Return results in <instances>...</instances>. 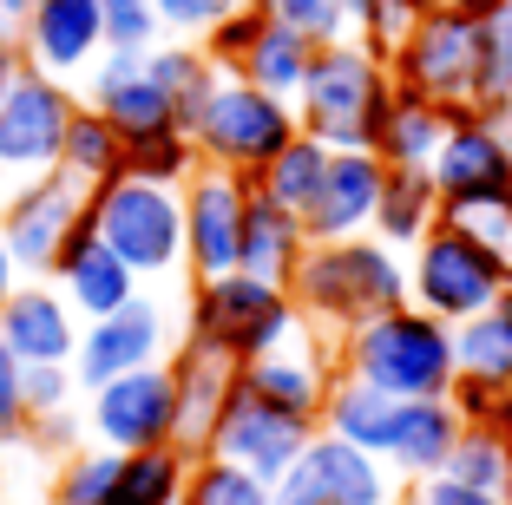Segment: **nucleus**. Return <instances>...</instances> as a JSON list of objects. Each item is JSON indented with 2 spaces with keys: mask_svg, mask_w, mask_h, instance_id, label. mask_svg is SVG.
Wrapping results in <instances>:
<instances>
[{
  "mask_svg": "<svg viewBox=\"0 0 512 505\" xmlns=\"http://www.w3.org/2000/svg\"><path fill=\"white\" fill-rule=\"evenodd\" d=\"M151 361H171V315L138 289L125 309L112 315H92L79 328V355H73V374H79V394L112 374H132V368H151Z\"/></svg>",
  "mask_w": 512,
  "mask_h": 505,
  "instance_id": "obj_15",
  "label": "nucleus"
},
{
  "mask_svg": "<svg viewBox=\"0 0 512 505\" xmlns=\"http://www.w3.org/2000/svg\"><path fill=\"white\" fill-rule=\"evenodd\" d=\"M270 505H329V499H322V486L309 479V466L296 460L283 479H270Z\"/></svg>",
  "mask_w": 512,
  "mask_h": 505,
  "instance_id": "obj_50",
  "label": "nucleus"
},
{
  "mask_svg": "<svg viewBox=\"0 0 512 505\" xmlns=\"http://www.w3.org/2000/svg\"><path fill=\"white\" fill-rule=\"evenodd\" d=\"M27 283V276H20V263H14V250H7V237H0V309H7V296H14V289Z\"/></svg>",
  "mask_w": 512,
  "mask_h": 505,
  "instance_id": "obj_52",
  "label": "nucleus"
},
{
  "mask_svg": "<svg viewBox=\"0 0 512 505\" xmlns=\"http://www.w3.org/2000/svg\"><path fill=\"white\" fill-rule=\"evenodd\" d=\"M237 374H243V387L263 394V401H276V407H289V414H302V420H316V427H322L329 387L342 381V348H335V335H322V328L302 322L283 348L243 361Z\"/></svg>",
  "mask_w": 512,
  "mask_h": 505,
  "instance_id": "obj_16",
  "label": "nucleus"
},
{
  "mask_svg": "<svg viewBox=\"0 0 512 505\" xmlns=\"http://www.w3.org/2000/svg\"><path fill=\"white\" fill-rule=\"evenodd\" d=\"M243 0H158V14H165V33L178 40H204L224 14H237Z\"/></svg>",
  "mask_w": 512,
  "mask_h": 505,
  "instance_id": "obj_47",
  "label": "nucleus"
},
{
  "mask_svg": "<svg viewBox=\"0 0 512 505\" xmlns=\"http://www.w3.org/2000/svg\"><path fill=\"white\" fill-rule=\"evenodd\" d=\"M335 348H342V374L381 387L394 401H434V394H453V381H460V368H453V322L427 315L421 302L368 315Z\"/></svg>",
  "mask_w": 512,
  "mask_h": 505,
  "instance_id": "obj_2",
  "label": "nucleus"
},
{
  "mask_svg": "<svg viewBox=\"0 0 512 505\" xmlns=\"http://www.w3.org/2000/svg\"><path fill=\"white\" fill-rule=\"evenodd\" d=\"M60 171H66V178H79L86 191H99L106 178H119V171H125V138H119V125H112L106 112H99V105L79 99L73 125H66Z\"/></svg>",
  "mask_w": 512,
  "mask_h": 505,
  "instance_id": "obj_32",
  "label": "nucleus"
},
{
  "mask_svg": "<svg viewBox=\"0 0 512 505\" xmlns=\"http://www.w3.org/2000/svg\"><path fill=\"white\" fill-rule=\"evenodd\" d=\"M506 460H512V433H506V427H493V420H467L440 473L460 479V486L499 492V479H506Z\"/></svg>",
  "mask_w": 512,
  "mask_h": 505,
  "instance_id": "obj_36",
  "label": "nucleus"
},
{
  "mask_svg": "<svg viewBox=\"0 0 512 505\" xmlns=\"http://www.w3.org/2000/svg\"><path fill=\"white\" fill-rule=\"evenodd\" d=\"M453 112L434 99H414V92H394L388 112H381V132H375V151L381 164H394V171H427L440 151V138H447Z\"/></svg>",
  "mask_w": 512,
  "mask_h": 505,
  "instance_id": "obj_28",
  "label": "nucleus"
},
{
  "mask_svg": "<svg viewBox=\"0 0 512 505\" xmlns=\"http://www.w3.org/2000/svg\"><path fill=\"white\" fill-rule=\"evenodd\" d=\"M145 60H151V73H158V86L171 92L184 132H191V119L204 112V99H211V86L224 79V66L204 53V40H178V33H171V40H158Z\"/></svg>",
  "mask_w": 512,
  "mask_h": 505,
  "instance_id": "obj_31",
  "label": "nucleus"
},
{
  "mask_svg": "<svg viewBox=\"0 0 512 505\" xmlns=\"http://www.w3.org/2000/svg\"><path fill=\"white\" fill-rule=\"evenodd\" d=\"M394 420H401V401L381 394V387H368V381H355V374H342V381L329 387V407H322V427L355 440L362 453H381V460H388Z\"/></svg>",
  "mask_w": 512,
  "mask_h": 505,
  "instance_id": "obj_29",
  "label": "nucleus"
},
{
  "mask_svg": "<svg viewBox=\"0 0 512 505\" xmlns=\"http://www.w3.org/2000/svg\"><path fill=\"white\" fill-rule=\"evenodd\" d=\"M329 158H335V151L322 145V138L296 132V138H289V145L276 151L270 164H263V171H256L250 184H256V191H263V197H276V204H283V210H296V217H302V210L316 204L322 178H329Z\"/></svg>",
  "mask_w": 512,
  "mask_h": 505,
  "instance_id": "obj_33",
  "label": "nucleus"
},
{
  "mask_svg": "<svg viewBox=\"0 0 512 505\" xmlns=\"http://www.w3.org/2000/svg\"><path fill=\"white\" fill-rule=\"evenodd\" d=\"M309 433H316V420H302V414H289V407L263 401V394H256V387H243V374H237V387H230L224 414H217L211 453H224V460L250 466L256 479H283L289 466L302 460Z\"/></svg>",
  "mask_w": 512,
  "mask_h": 505,
  "instance_id": "obj_14",
  "label": "nucleus"
},
{
  "mask_svg": "<svg viewBox=\"0 0 512 505\" xmlns=\"http://www.w3.org/2000/svg\"><path fill=\"white\" fill-rule=\"evenodd\" d=\"M184 479H191V453L178 446L119 453V479H112L106 505H184Z\"/></svg>",
  "mask_w": 512,
  "mask_h": 505,
  "instance_id": "obj_34",
  "label": "nucleus"
},
{
  "mask_svg": "<svg viewBox=\"0 0 512 505\" xmlns=\"http://www.w3.org/2000/svg\"><path fill=\"white\" fill-rule=\"evenodd\" d=\"M434 191L440 210H460V204H512V132L506 119L493 112H453L447 138L434 151Z\"/></svg>",
  "mask_w": 512,
  "mask_h": 505,
  "instance_id": "obj_12",
  "label": "nucleus"
},
{
  "mask_svg": "<svg viewBox=\"0 0 512 505\" xmlns=\"http://www.w3.org/2000/svg\"><path fill=\"white\" fill-rule=\"evenodd\" d=\"M197 145L184 125H171V132H151V138H125V171H138V178H158V184H184L197 171Z\"/></svg>",
  "mask_w": 512,
  "mask_h": 505,
  "instance_id": "obj_41",
  "label": "nucleus"
},
{
  "mask_svg": "<svg viewBox=\"0 0 512 505\" xmlns=\"http://www.w3.org/2000/svg\"><path fill=\"white\" fill-rule=\"evenodd\" d=\"M394 505H506V499L480 492V486H460L447 473H427V479H401V499Z\"/></svg>",
  "mask_w": 512,
  "mask_h": 505,
  "instance_id": "obj_46",
  "label": "nucleus"
},
{
  "mask_svg": "<svg viewBox=\"0 0 512 505\" xmlns=\"http://www.w3.org/2000/svg\"><path fill=\"white\" fill-rule=\"evenodd\" d=\"M388 99H394L388 53H375L362 33H348V40L316 46L309 79L296 92V125L309 138H322L329 151H355V145H375Z\"/></svg>",
  "mask_w": 512,
  "mask_h": 505,
  "instance_id": "obj_3",
  "label": "nucleus"
},
{
  "mask_svg": "<svg viewBox=\"0 0 512 505\" xmlns=\"http://www.w3.org/2000/svg\"><path fill=\"white\" fill-rule=\"evenodd\" d=\"M27 433L46 446V453H60V460H66L73 446H86V414H79V401H73V407H60V414H33Z\"/></svg>",
  "mask_w": 512,
  "mask_h": 505,
  "instance_id": "obj_49",
  "label": "nucleus"
},
{
  "mask_svg": "<svg viewBox=\"0 0 512 505\" xmlns=\"http://www.w3.org/2000/svg\"><path fill=\"white\" fill-rule=\"evenodd\" d=\"M79 328H86V315L60 296L53 276H27V283L7 296V309H0V342L14 348L27 368L33 361H73Z\"/></svg>",
  "mask_w": 512,
  "mask_h": 505,
  "instance_id": "obj_22",
  "label": "nucleus"
},
{
  "mask_svg": "<svg viewBox=\"0 0 512 505\" xmlns=\"http://www.w3.org/2000/svg\"><path fill=\"white\" fill-rule=\"evenodd\" d=\"M27 20H33V0H0V46H14V53H20Z\"/></svg>",
  "mask_w": 512,
  "mask_h": 505,
  "instance_id": "obj_51",
  "label": "nucleus"
},
{
  "mask_svg": "<svg viewBox=\"0 0 512 505\" xmlns=\"http://www.w3.org/2000/svg\"><path fill=\"white\" fill-rule=\"evenodd\" d=\"M506 283H512V269L447 217L407 250V302H421L440 322H467V315L493 309L506 296Z\"/></svg>",
  "mask_w": 512,
  "mask_h": 505,
  "instance_id": "obj_7",
  "label": "nucleus"
},
{
  "mask_svg": "<svg viewBox=\"0 0 512 505\" xmlns=\"http://www.w3.org/2000/svg\"><path fill=\"white\" fill-rule=\"evenodd\" d=\"M427 7H473V0H427Z\"/></svg>",
  "mask_w": 512,
  "mask_h": 505,
  "instance_id": "obj_55",
  "label": "nucleus"
},
{
  "mask_svg": "<svg viewBox=\"0 0 512 505\" xmlns=\"http://www.w3.org/2000/svg\"><path fill=\"white\" fill-rule=\"evenodd\" d=\"M289 296H296L302 322L342 342L355 322L407 302V250L381 243L375 230L335 237V243H309L296 276H289Z\"/></svg>",
  "mask_w": 512,
  "mask_h": 505,
  "instance_id": "obj_1",
  "label": "nucleus"
},
{
  "mask_svg": "<svg viewBox=\"0 0 512 505\" xmlns=\"http://www.w3.org/2000/svg\"><path fill=\"white\" fill-rule=\"evenodd\" d=\"M256 7L289 20V27L309 33L316 46L348 40V33H362V20H368V0H256Z\"/></svg>",
  "mask_w": 512,
  "mask_h": 505,
  "instance_id": "obj_40",
  "label": "nucleus"
},
{
  "mask_svg": "<svg viewBox=\"0 0 512 505\" xmlns=\"http://www.w3.org/2000/svg\"><path fill=\"white\" fill-rule=\"evenodd\" d=\"M53 283H60V296L73 302L79 315H112V309H125V302L145 289V276H138L132 263H125L119 250H112L92 223H79L73 230V243L60 250V263H53Z\"/></svg>",
  "mask_w": 512,
  "mask_h": 505,
  "instance_id": "obj_23",
  "label": "nucleus"
},
{
  "mask_svg": "<svg viewBox=\"0 0 512 505\" xmlns=\"http://www.w3.org/2000/svg\"><path fill=\"white\" fill-rule=\"evenodd\" d=\"M53 473L60 453H46L33 433L0 446V505H53Z\"/></svg>",
  "mask_w": 512,
  "mask_h": 505,
  "instance_id": "obj_37",
  "label": "nucleus"
},
{
  "mask_svg": "<svg viewBox=\"0 0 512 505\" xmlns=\"http://www.w3.org/2000/svg\"><path fill=\"white\" fill-rule=\"evenodd\" d=\"M112 479H119V453L86 440V446H73L60 460V473H53V505H106Z\"/></svg>",
  "mask_w": 512,
  "mask_h": 505,
  "instance_id": "obj_39",
  "label": "nucleus"
},
{
  "mask_svg": "<svg viewBox=\"0 0 512 505\" xmlns=\"http://www.w3.org/2000/svg\"><path fill=\"white\" fill-rule=\"evenodd\" d=\"M20 66H27V60H20L14 46H0V105H7V92H14V79H20Z\"/></svg>",
  "mask_w": 512,
  "mask_h": 505,
  "instance_id": "obj_53",
  "label": "nucleus"
},
{
  "mask_svg": "<svg viewBox=\"0 0 512 505\" xmlns=\"http://www.w3.org/2000/svg\"><path fill=\"white\" fill-rule=\"evenodd\" d=\"M302 328V309L289 296V283H263L250 269H224V276H204L191 289V315H184V335L224 348L230 361H256L283 348L289 335Z\"/></svg>",
  "mask_w": 512,
  "mask_h": 505,
  "instance_id": "obj_5",
  "label": "nucleus"
},
{
  "mask_svg": "<svg viewBox=\"0 0 512 505\" xmlns=\"http://www.w3.org/2000/svg\"><path fill=\"white\" fill-rule=\"evenodd\" d=\"M440 217L460 223L473 243H486V250L512 269V204H460V210H440Z\"/></svg>",
  "mask_w": 512,
  "mask_h": 505,
  "instance_id": "obj_43",
  "label": "nucleus"
},
{
  "mask_svg": "<svg viewBox=\"0 0 512 505\" xmlns=\"http://www.w3.org/2000/svg\"><path fill=\"white\" fill-rule=\"evenodd\" d=\"M27 420H33L27 414V361L0 342V446L20 440V433H27Z\"/></svg>",
  "mask_w": 512,
  "mask_h": 505,
  "instance_id": "obj_45",
  "label": "nucleus"
},
{
  "mask_svg": "<svg viewBox=\"0 0 512 505\" xmlns=\"http://www.w3.org/2000/svg\"><path fill=\"white\" fill-rule=\"evenodd\" d=\"M99 27L112 53H151L158 40H171L158 0H99Z\"/></svg>",
  "mask_w": 512,
  "mask_h": 505,
  "instance_id": "obj_42",
  "label": "nucleus"
},
{
  "mask_svg": "<svg viewBox=\"0 0 512 505\" xmlns=\"http://www.w3.org/2000/svg\"><path fill=\"white\" fill-rule=\"evenodd\" d=\"M473 53H480V20L473 7H427L401 40L388 46V73L394 92L434 99L447 112L473 105Z\"/></svg>",
  "mask_w": 512,
  "mask_h": 505,
  "instance_id": "obj_8",
  "label": "nucleus"
},
{
  "mask_svg": "<svg viewBox=\"0 0 512 505\" xmlns=\"http://www.w3.org/2000/svg\"><path fill=\"white\" fill-rule=\"evenodd\" d=\"M243 217H250V178L224 164H197L184 178V269L191 283L237 269Z\"/></svg>",
  "mask_w": 512,
  "mask_h": 505,
  "instance_id": "obj_13",
  "label": "nucleus"
},
{
  "mask_svg": "<svg viewBox=\"0 0 512 505\" xmlns=\"http://www.w3.org/2000/svg\"><path fill=\"white\" fill-rule=\"evenodd\" d=\"M86 223L145 283H165V276L184 269V184H158V178H138V171H119V178H106L92 191Z\"/></svg>",
  "mask_w": 512,
  "mask_h": 505,
  "instance_id": "obj_4",
  "label": "nucleus"
},
{
  "mask_svg": "<svg viewBox=\"0 0 512 505\" xmlns=\"http://www.w3.org/2000/svg\"><path fill=\"white\" fill-rule=\"evenodd\" d=\"M296 105L276 99V92L250 86L243 73H224L211 86V99H204V112L191 119V145L204 164H224V171H243V178H256L263 164L276 158V151L296 138Z\"/></svg>",
  "mask_w": 512,
  "mask_h": 505,
  "instance_id": "obj_6",
  "label": "nucleus"
},
{
  "mask_svg": "<svg viewBox=\"0 0 512 505\" xmlns=\"http://www.w3.org/2000/svg\"><path fill=\"white\" fill-rule=\"evenodd\" d=\"M106 53V27H99V0H33L20 60L33 73L53 79H86L92 60Z\"/></svg>",
  "mask_w": 512,
  "mask_h": 505,
  "instance_id": "obj_21",
  "label": "nucleus"
},
{
  "mask_svg": "<svg viewBox=\"0 0 512 505\" xmlns=\"http://www.w3.org/2000/svg\"><path fill=\"white\" fill-rule=\"evenodd\" d=\"M434 223H440L434 171H394L388 164V184H381V204H375V237L394 243V250H414Z\"/></svg>",
  "mask_w": 512,
  "mask_h": 505,
  "instance_id": "obj_30",
  "label": "nucleus"
},
{
  "mask_svg": "<svg viewBox=\"0 0 512 505\" xmlns=\"http://www.w3.org/2000/svg\"><path fill=\"white\" fill-rule=\"evenodd\" d=\"M79 99L99 105L112 125H119V138H151V132H171L178 119V105H171V92L158 86V73H151L145 53H99L92 60V73L79 79Z\"/></svg>",
  "mask_w": 512,
  "mask_h": 505,
  "instance_id": "obj_18",
  "label": "nucleus"
},
{
  "mask_svg": "<svg viewBox=\"0 0 512 505\" xmlns=\"http://www.w3.org/2000/svg\"><path fill=\"white\" fill-rule=\"evenodd\" d=\"M171 381H178V433H171V446L197 460V453H211L217 414H224L230 387H237V361H230L224 348L184 335V342L171 348Z\"/></svg>",
  "mask_w": 512,
  "mask_h": 505,
  "instance_id": "obj_20",
  "label": "nucleus"
},
{
  "mask_svg": "<svg viewBox=\"0 0 512 505\" xmlns=\"http://www.w3.org/2000/svg\"><path fill=\"white\" fill-rule=\"evenodd\" d=\"M73 112H79L73 79H53V73L20 66L14 92H7V105H0V191H14V184L40 178V171H60Z\"/></svg>",
  "mask_w": 512,
  "mask_h": 505,
  "instance_id": "obj_9",
  "label": "nucleus"
},
{
  "mask_svg": "<svg viewBox=\"0 0 512 505\" xmlns=\"http://www.w3.org/2000/svg\"><path fill=\"white\" fill-rule=\"evenodd\" d=\"M309 250V230H302L296 210H283L276 197H263L250 184V217H243V250H237V269L263 276V283H289Z\"/></svg>",
  "mask_w": 512,
  "mask_h": 505,
  "instance_id": "obj_26",
  "label": "nucleus"
},
{
  "mask_svg": "<svg viewBox=\"0 0 512 505\" xmlns=\"http://www.w3.org/2000/svg\"><path fill=\"white\" fill-rule=\"evenodd\" d=\"M86 440L112 446V453H145V446H171L178 433V381L171 361L112 374V381L86 387Z\"/></svg>",
  "mask_w": 512,
  "mask_h": 505,
  "instance_id": "obj_10",
  "label": "nucleus"
},
{
  "mask_svg": "<svg viewBox=\"0 0 512 505\" xmlns=\"http://www.w3.org/2000/svg\"><path fill=\"white\" fill-rule=\"evenodd\" d=\"M309 60H316V40H309V33H296L289 20L263 14V20H256V33H250V46H243L237 73L250 79V86H263V92H276V99L296 105L302 79H309Z\"/></svg>",
  "mask_w": 512,
  "mask_h": 505,
  "instance_id": "obj_27",
  "label": "nucleus"
},
{
  "mask_svg": "<svg viewBox=\"0 0 512 505\" xmlns=\"http://www.w3.org/2000/svg\"><path fill=\"white\" fill-rule=\"evenodd\" d=\"M467 414L453 407V394H434V401H401V420H394V440H388V466L401 479H427L447 466L453 440H460Z\"/></svg>",
  "mask_w": 512,
  "mask_h": 505,
  "instance_id": "obj_25",
  "label": "nucleus"
},
{
  "mask_svg": "<svg viewBox=\"0 0 512 505\" xmlns=\"http://www.w3.org/2000/svg\"><path fill=\"white\" fill-rule=\"evenodd\" d=\"M427 14V0H368V20H362V40L375 46V53H388L394 40H401L414 20Z\"/></svg>",
  "mask_w": 512,
  "mask_h": 505,
  "instance_id": "obj_48",
  "label": "nucleus"
},
{
  "mask_svg": "<svg viewBox=\"0 0 512 505\" xmlns=\"http://www.w3.org/2000/svg\"><path fill=\"white\" fill-rule=\"evenodd\" d=\"M381 184H388V164H381L375 145L335 151V158H329V178H322V191H316V204L302 210L309 243H335V237H362V230H375Z\"/></svg>",
  "mask_w": 512,
  "mask_h": 505,
  "instance_id": "obj_19",
  "label": "nucleus"
},
{
  "mask_svg": "<svg viewBox=\"0 0 512 505\" xmlns=\"http://www.w3.org/2000/svg\"><path fill=\"white\" fill-rule=\"evenodd\" d=\"M92 191L66 171H40V178L0 191V237L14 250L20 276H53L60 250L73 243V230L86 223Z\"/></svg>",
  "mask_w": 512,
  "mask_h": 505,
  "instance_id": "obj_11",
  "label": "nucleus"
},
{
  "mask_svg": "<svg viewBox=\"0 0 512 505\" xmlns=\"http://www.w3.org/2000/svg\"><path fill=\"white\" fill-rule=\"evenodd\" d=\"M480 20V53H473V112H512V7H486Z\"/></svg>",
  "mask_w": 512,
  "mask_h": 505,
  "instance_id": "obj_35",
  "label": "nucleus"
},
{
  "mask_svg": "<svg viewBox=\"0 0 512 505\" xmlns=\"http://www.w3.org/2000/svg\"><path fill=\"white\" fill-rule=\"evenodd\" d=\"M453 407L467 420H493L499 394H512V283L493 309L453 322Z\"/></svg>",
  "mask_w": 512,
  "mask_h": 505,
  "instance_id": "obj_17",
  "label": "nucleus"
},
{
  "mask_svg": "<svg viewBox=\"0 0 512 505\" xmlns=\"http://www.w3.org/2000/svg\"><path fill=\"white\" fill-rule=\"evenodd\" d=\"M184 505H270V479H256L250 466L224 460V453H197L191 479H184Z\"/></svg>",
  "mask_w": 512,
  "mask_h": 505,
  "instance_id": "obj_38",
  "label": "nucleus"
},
{
  "mask_svg": "<svg viewBox=\"0 0 512 505\" xmlns=\"http://www.w3.org/2000/svg\"><path fill=\"white\" fill-rule=\"evenodd\" d=\"M79 401V374L73 361H33L27 368V414H60Z\"/></svg>",
  "mask_w": 512,
  "mask_h": 505,
  "instance_id": "obj_44",
  "label": "nucleus"
},
{
  "mask_svg": "<svg viewBox=\"0 0 512 505\" xmlns=\"http://www.w3.org/2000/svg\"><path fill=\"white\" fill-rule=\"evenodd\" d=\"M499 499L512 505V460H506V479H499Z\"/></svg>",
  "mask_w": 512,
  "mask_h": 505,
  "instance_id": "obj_54",
  "label": "nucleus"
},
{
  "mask_svg": "<svg viewBox=\"0 0 512 505\" xmlns=\"http://www.w3.org/2000/svg\"><path fill=\"white\" fill-rule=\"evenodd\" d=\"M302 466H309V479L322 486L329 505H394L401 499V473H394L381 453H362L355 440H342V433H329V427L309 433Z\"/></svg>",
  "mask_w": 512,
  "mask_h": 505,
  "instance_id": "obj_24",
  "label": "nucleus"
}]
</instances>
